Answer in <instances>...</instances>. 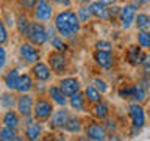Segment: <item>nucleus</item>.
<instances>
[{
	"mask_svg": "<svg viewBox=\"0 0 150 141\" xmlns=\"http://www.w3.org/2000/svg\"><path fill=\"white\" fill-rule=\"evenodd\" d=\"M89 11L94 17H98V19H110V14H108V8L106 5H103L102 2H91L89 3Z\"/></svg>",
	"mask_w": 150,
	"mask_h": 141,
	"instance_id": "15",
	"label": "nucleus"
},
{
	"mask_svg": "<svg viewBox=\"0 0 150 141\" xmlns=\"http://www.w3.org/2000/svg\"><path fill=\"white\" fill-rule=\"evenodd\" d=\"M77 16H78V19H80V22H88V21H89V17H91L92 14H91V11H89V8L81 6V8H78Z\"/></svg>",
	"mask_w": 150,
	"mask_h": 141,
	"instance_id": "32",
	"label": "nucleus"
},
{
	"mask_svg": "<svg viewBox=\"0 0 150 141\" xmlns=\"http://www.w3.org/2000/svg\"><path fill=\"white\" fill-rule=\"evenodd\" d=\"M134 24L138 30H150V16L145 13H139L134 17Z\"/></svg>",
	"mask_w": 150,
	"mask_h": 141,
	"instance_id": "25",
	"label": "nucleus"
},
{
	"mask_svg": "<svg viewBox=\"0 0 150 141\" xmlns=\"http://www.w3.org/2000/svg\"><path fill=\"white\" fill-rule=\"evenodd\" d=\"M49 96L52 97V100H53L55 103H58V105H61V107H64L66 103H67V96L61 91V88L59 86H50L49 88Z\"/></svg>",
	"mask_w": 150,
	"mask_h": 141,
	"instance_id": "17",
	"label": "nucleus"
},
{
	"mask_svg": "<svg viewBox=\"0 0 150 141\" xmlns=\"http://www.w3.org/2000/svg\"><path fill=\"white\" fill-rule=\"evenodd\" d=\"M98 2H102L103 5H106V6H108V5H112L116 0H98Z\"/></svg>",
	"mask_w": 150,
	"mask_h": 141,
	"instance_id": "42",
	"label": "nucleus"
},
{
	"mask_svg": "<svg viewBox=\"0 0 150 141\" xmlns=\"http://www.w3.org/2000/svg\"><path fill=\"white\" fill-rule=\"evenodd\" d=\"M5 63H6V52H5V49L2 47V44H0V66H5Z\"/></svg>",
	"mask_w": 150,
	"mask_h": 141,
	"instance_id": "39",
	"label": "nucleus"
},
{
	"mask_svg": "<svg viewBox=\"0 0 150 141\" xmlns=\"http://www.w3.org/2000/svg\"><path fill=\"white\" fill-rule=\"evenodd\" d=\"M141 55H142V47H141L139 44L138 46H130L128 50H127V58H128V61L133 66L139 64Z\"/></svg>",
	"mask_w": 150,
	"mask_h": 141,
	"instance_id": "18",
	"label": "nucleus"
},
{
	"mask_svg": "<svg viewBox=\"0 0 150 141\" xmlns=\"http://www.w3.org/2000/svg\"><path fill=\"white\" fill-rule=\"evenodd\" d=\"M52 46L58 52H66V49H67V44L63 41V38H58V36H52Z\"/></svg>",
	"mask_w": 150,
	"mask_h": 141,
	"instance_id": "30",
	"label": "nucleus"
},
{
	"mask_svg": "<svg viewBox=\"0 0 150 141\" xmlns=\"http://www.w3.org/2000/svg\"><path fill=\"white\" fill-rule=\"evenodd\" d=\"M33 9H35V17L38 21H50L53 16V8L47 0H38L36 6Z\"/></svg>",
	"mask_w": 150,
	"mask_h": 141,
	"instance_id": "7",
	"label": "nucleus"
},
{
	"mask_svg": "<svg viewBox=\"0 0 150 141\" xmlns=\"http://www.w3.org/2000/svg\"><path fill=\"white\" fill-rule=\"evenodd\" d=\"M69 103H70V107H72L74 110H77V111H84L86 97H84V94H81V93L78 91V93H75V94H72V96H70Z\"/></svg>",
	"mask_w": 150,
	"mask_h": 141,
	"instance_id": "19",
	"label": "nucleus"
},
{
	"mask_svg": "<svg viewBox=\"0 0 150 141\" xmlns=\"http://www.w3.org/2000/svg\"><path fill=\"white\" fill-rule=\"evenodd\" d=\"M134 102L142 103L145 99H147V86L144 83H136L133 85V93H131V97Z\"/></svg>",
	"mask_w": 150,
	"mask_h": 141,
	"instance_id": "16",
	"label": "nucleus"
},
{
	"mask_svg": "<svg viewBox=\"0 0 150 141\" xmlns=\"http://www.w3.org/2000/svg\"><path fill=\"white\" fill-rule=\"evenodd\" d=\"M49 64H50V69L56 74H61L67 69V60L63 55V52H58V50L49 53Z\"/></svg>",
	"mask_w": 150,
	"mask_h": 141,
	"instance_id": "6",
	"label": "nucleus"
},
{
	"mask_svg": "<svg viewBox=\"0 0 150 141\" xmlns=\"http://www.w3.org/2000/svg\"><path fill=\"white\" fill-rule=\"evenodd\" d=\"M59 88L66 96H72V94L78 93L80 91V82L75 77H66L59 82Z\"/></svg>",
	"mask_w": 150,
	"mask_h": 141,
	"instance_id": "12",
	"label": "nucleus"
},
{
	"mask_svg": "<svg viewBox=\"0 0 150 141\" xmlns=\"http://www.w3.org/2000/svg\"><path fill=\"white\" fill-rule=\"evenodd\" d=\"M28 41L35 46H42L45 44L47 39H49V31L44 28L42 24H38V22H33V24H28L25 33H23Z\"/></svg>",
	"mask_w": 150,
	"mask_h": 141,
	"instance_id": "2",
	"label": "nucleus"
},
{
	"mask_svg": "<svg viewBox=\"0 0 150 141\" xmlns=\"http://www.w3.org/2000/svg\"><path fill=\"white\" fill-rule=\"evenodd\" d=\"M33 97L28 96L27 93H23L21 97L17 99V110H19V115H22L23 118H30L31 113H33Z\"/></svg>",
	"mask_w": 150,
	"mask_h": 141,
	"instance_id": "11",
	"label": "nucleus"
},
{
	"mask_svg": "<svg viewBox=\"0 0 150 141\" xmlns=\"http://www.w3.org/2000/svg\"><path fill=\"white\" fill-rule=\"evenodd\" d=\"M55 3L63 5V6H70V0H53Z\"/></svg>",
	"mask_w": 150,
	"mask_h": 141,
	"instance_id": "41",
	"label": "nucleus"
},
{
	"mask_svg": "<svg viewBox=\"0 0 150 141\" xmlns=\"http://www.w3.org/2000/svg\"><path fill=\"white\" fill-rule=\"evenodd\" d=\"M80 27L81 22L78 16L70 9H64L55 16V28L63 38H74L80 31Z\"/></svg>",
	"mask_w": 150,
	"mask_h": 141,
	"instance_id": "1",
	"label": "nucleus"
},
{
	"mask_svg": "<svg viewBox=\"0 0 150 141\" xmlns=\"http://www.w3.org/2000/svg\"><path fill=\"white\" fill-rule=\"evenodd\" d=\"M33 75L39 80V82H47L50 78V68L45 63H41V61H36V64L33 66Z\"/></svg>",
	"mask_w": 150,
	"mask_h": 141,
	"instance_id": "14",
	"label": "nucleus"
},
{
	"mask_svg": "<svg viewBox=\"0 0 150 141\" xmlns=\"http://www.w3.org/2000/svg\"><path fill=\"white\" fill-rule=\"evenodd\" d=\"M94 60L96 63L103 69H111L112 64H114V55H112L111 50H96L94 53Z\"/></svg>",
	"mask_w": 150,
	"mask_h": 141,
	"instance_id": "10",
	"label": "nucleus"
},
{
	"mask_svg": "<svg viewBox=\"0 0 150 141\" xmlns=\"http://www.w3.org/2000/svg\"><path fill=\"white\" fill-rule=\"evenodd\" d=\"M41 125L36 124V122H30L27 125V130H25V136L28 140H38L41 136Z\"/></svg>",
	"mask_w": 150,
	"mask_h": 141,
	"instance_id": "26",
	"label": "nucleus"
},
{
	"mask_svg": "<svg viewBox=\"0 0 150 141\" xmlns=\"http://www.w3.org/2000/svg\"><path fill=\"white\" fill-rule=\"evenodd\" d=\"M84 133L89 140L92 141H103L106 140V130H105V125L98 124V122H92L89 124L86 129H84Z\"/></svg>",
	"mask_w": 150,
	"mask_h": 141,
	"instance_id": "8",
	"label": "nucleus"
},
{
	"mask_svg": "<svg viewBox=\"0 0 150 141\" xmlns=\"http://www.w3.org/2000/svg\"><path fill=\"white\" fill-rule=\"evenodd\" d=\"M81 3H91V0H80Z\"/></svg>",
	"mask_w": 150,
	"mask_h": 141,
	"instance_id": "43",
	"label": "nucleus"
},
{
	"mask_svg": "<svg viewBox=\"0 0 150 141\" xmlns=\"http://www.w3.org/2000/svg\"><path fill=\"white\" fill-rule=\"evenodd\" d=\"M64 129L67 132H70V133H78L81 130V119H78V118H69V121L66 122Z\"/></svg>",
	"mask_w": 150,
	"mask_h": 141,
	"instance_id": "27",
	"label": "nucleus"
},
{
	"mask_svg": "<svg viewBox=\"0 0 150 141\" xmlns=\"http://www.w3.org/2000/svg\"><path fill=\"white\" fill-rule=\"evenodd\" d=\"M96 49H98V50H111L112 44L110 41H97L96 42Z\"/></svg>",
	"mask_w": 150,
	"mask_h": 141,
	"instance_id": "36",
	"label": "nucleus"
},
{
	"mask_svg": "<svg viewBox=\"0 0 150 141\" xmlns=\"http://www.w3.org/2000/svg\"><path fill=\"white\" fill-rule=\"evenodd\" d=\"M33 88V82H31V77L28 74H23V75H21L19 77V83H17V91L19 93H28L30 89Z\"/></svg>",
	"mask_w": 150,
	"mask_h": 141,
	"instance_id": "22",
	"label": "nucleus"
},
{
	"mask_svg": "<svg viewBox=\"0 0 150 141\" xmlns=\"http://www.w3.org/2000/svg\"><path fill=\"white\" fill-rule=\"evenodd\" d=\"M0 140H5V141L17 140L16 133H14V129H11V127H6V125H5L3 129H0Z\"/></svg>",
	"mask_w": 150,
	"mask_h": 141,
	"instance_id": "29",
	"label": "nucleus"
},
{
	"mask_svg": "<svg viewBox=\"0 0 150 141\" xmlns=\"http://www.w3.org/2000/svg\"><path fill=\"white\" fill-rule=\"evenodd\" d=\"M0 105L5 107V108H13L14 96H11V94H2V97H0Z\"/></svg>",
	"mask_w": 150,
	"mask_h": 141,
	"instance_id": "31",
	"label": "nucleus"
},
{
	"mask_svg": "<svg viewBox=\"0 0 150 141\" xmlns=\"http://www.w3.org/2000/svg\"><path fill=\"white\" fill-rule=\"evenodd\" d=\"M19 122H21V119H19V115L17 113H14V111H6L5 113V116H3V124L6 125V127H11V129L16 130L17 127H19Z\"/></svg>",
	"mask_w": 150,
	"mask_h": 141,
	"instance_id": "23",
	"label": "nucleus"
},
{
	"mask_svg": "<svg viewBox=\"0 0 150 141\" xmlns=\"http://www.w3.org/2000/svg\"><path fill=\"white\" fill-rule=\"evenodd\" d=\"M21 3H22V6L25 9H33L36 6L38 0H21Z\"/></svg>",
	"mask_w": 150,
	"mask_h": 141,
	"instance_id": "38",
	"label": "nucleus"
},
{
	"mask_svg": "<svg viewBox=\"0 0 150 141\" xmlns=\"http://www.w3.org/2000/svg\"><path fill=\"white\" fill-rule=\"evenodd\" d=\"M94 86H96L98 91H100L102 94H105L108 93V89H110V86H108V83L105 82V80H102V78H96L94 80Z\"/></svg>",
	"mask_w": 150,
	"mask_h": 141,
	"instance_id": "33",
	"label": "nucleus"
},
{
	"mask_svg": "<svg viewBox=\"0 0 150 141\" xmlns=\"http://www.w3.org/2000/svg\"><path fill=\"white\" fill-rule=\"evenodd\" d=\"M28 19L25 17V16H19V19H17V28H19V31L22 33H25V30H27V27H28Z\"/></svg>",
	"mask_w": 150,
	"mask_h": 141,
	"instance_id": "34",
	"label": "nucleus"
},
{
	"mask_svg": "<svg viewBox=\"0 0 150 141\" xmlns=\"http://www.w3.org/2000/svg\"><path fill=\"white\" fill-rule=\"evenodd\" d=\"M128 116L131 119V124H133V127H138V129H141V127H144L145 124V111L141 103L138 102H133L128 105Z\"/></svg>",
	"mask_w": 150,
	"mask_h": 141,
	"instance_id": "5",
	"label": "nucleus"
},
{
	"mask_svg": "<svg viewBox=\"0 0 150 141\" xmlns=\"http://www.w3.org/2000/svg\"><path fill=\"white\" fill-rule=\"evenodd\" d=\"M133 3L136 6H145V5L150 3V0H133Z\"/></svg>",
	"mask_w": 150,
	"mask_h": 141,
	"instance_id": "40",
	"label": "nucleus"
},
{
	"mask_svg": "<svg viewBox=\"0 0 150 141\" xmlns=\"http://www.w3.org/2000/svg\"><path fill=\"white\" fill-rule=\"evenodd\" d=\"M69 111L64 110V107L61 108V110L52 113V127H55V129H64L66 122L69 121Z\"/></svg>",
	"mask_w": 150,
	"mask_h": 141,
	"instance_id": "13",
	"label": "nucleus"
},
{
	"mask_svg": "<svg viewBox=\"0 0 150 141\" xmlns=\"http://www.w3.org/2000/svg\"><path fill=\"white\" fill-rule=\"evenodd\" d=\"M131 93H133V86H125V88H122L120 91H119V96L122 99H130L131 97Z\"/></svg>",
	"mask_w": 150,
	"mask_h": 141,
	"instance_id": "37",
	"label": "nucleus"
},
{
	"mask_svg": "<svg viewBox=\"0 0 150 141\" xmlns=\"http://www.w3.org/2000/svg\"><path fill=\"white\" fill-rule=\"evenodd\" d=\"M84 97H86L88 102L97 103V102L102 100V93L98 91L94 85H89V86H86V89H84Z\"/></svg>",
	"mask_w": 150,
	"mask_h": 141,
	"instance_id": "20",
	"label": "nucleus"
},
{
	"mask_svg": "<svg viewBox=\"0 0 150 141\" xmlns=\"http://www.w3.org/2000/svg\"><path fill=\"white\" fill-rule=\"evenodd\" d=\"M2 69H3V68H2V66H0V70H2Z\"/></svg>",
	"mask_w": 150,
	"mask_h": 141,
	"instance_id": "44",
	"label": "nucleus"
},
{
	"mask_svg": "<svg viewBox=\"0 0 150 141\" xmlns=\"http://www.w3.org/2000/svg\"><path fill=\"white\" fill-rule=\"evenodd\" d=\"M8 41V31H6V27H5V24L0 21V44H5V42Z\"/></svg>",
	"mask_w": 150,
	"mask_h": 141,
	"instance_id": "35",
	"label": "nucleus"
},
{
	"mask_svg": "<svg viewBox=\"0 0 150 141\" xmlns=\"http://www.w3.org/2000/svg\"><path fill=\"white\" fill-rule=\"evenodd\" d=\"M53 113V105L47 99H38L33 105V116L38 121H47Z\"/></svg>",
	"mask_w": 150,
	"mask_h": 141,
	"instance_id": "3",
	"label": "nucleus"
},
{
	"mask_svg": "<svg viewBox=\"0 0 150 141\" xmlns=\"http://www.w3.org/2000/svg\"><path fill=\"white\" fill-rule=\"evenodd\" d=\"M19 77H21V74H19L17 69L8 70V74L5 75V85H6V88L8 89H16L17 83H19Z\"/></svg>",
	"mask_w": 150,
	"mask_h": 141,
	"instance_id": "21",
	"label": "nucleus"
},
{
	"mask_svg": "<svg viewBox=\"0 0 150 141\" xmlns=\"http://www.w3.org/2000/svg\"><path fill=\"white\" fill-rule=\"evenodd\" d=\"M94 115H96L98 119H106L110 116V105L106 102H97L94 105Z\"/></svg>",
	"mask_w": 150,
	"mask_h": 141,
	"instance_id": "24",
	"label": "nucleus"
},
{
	"mask_svg": "<svg viewBox=\"0 0 150 141\" xmlns=\"http://www.w3.org/2000/svg\"><path fill=\"white\" fill-rule=\"evenodd\" d=\"M138 44L142 47V49H150V30H139Z\"/></svg>",
	"mask_w": 150,
	"mask_h": 141,
	"instance_id": "28",
	"label": "nucleus"
},
{
	"mask_svg": "<svg viewBox=\"0 0 150 141\" xmlns=\"http://www.w3.org/2000/svg\"><path fill=\"white\" fill-rule=\"evenodd\" d=\"M19 53H21L22 60L27 61V63H36L39 60V50L35 47V44H28V42H23L19 47Z\"/></svg>",
	"mask_w": 150,
	"mask_h": 141,
	"instance_id": "9",
	"label": "nucleus"
},
{
	"mask_svg": "<svg viewBox=\"0 0 150 141\" xmlns=\"http://www.w3.org/2000/svg\"><path fill=\"white\" fill-rule=\"evenodd\" d=\"M136 14H138V6H136L134 3H127L120 8L119 19H120V24H122V27H124L125 30H128V28L134 24Z\"/></svg>",
	"mask_w": 150,
	"mask_h": 141,
	"instance_id": "4",
	"label": "nucleus"
}]
</instances>
